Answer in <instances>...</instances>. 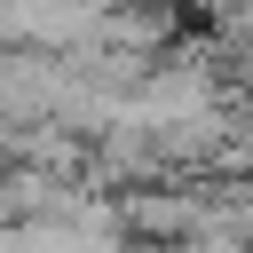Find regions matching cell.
<instances>
[{
  "mask_svg": "<svg viewBox=\"0 0 253 253\" xmlns=\"http://www.w3.org/2000/svg\"><path fill=\"white\" fill-rule=\"evenodd\" d=\"M198 8H213V0H198Z\"/></svg>",
  "mask_w": 253,
  "mask_h": 253,
  "instance_id": "1",
  "label": "cell"
}]
</instances>
